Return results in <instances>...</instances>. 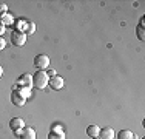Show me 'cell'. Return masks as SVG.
Returning a JSON list of instances; mask_svg holds the SVG:
<instances>
[{"label": "cell", "mask_w": 145, "mask_h": 139, "mask_svg": "<svg viewBox=\"0 0 145 139\" xmlns=\"http://www.w3.org/2000/svg\"><path fill=\"white\" fill-rule=\"evenodd\" d=\"M20 139H36V131L31 127H23L22 133H20Z\"/></svg>", "instance_id": "9"}, {"label": "cell", "mask_w": 145, "mask_h": 139, "mask_svg": "<svg viewBox=\"0 0 145 139\" xmlns=\"http://www.w3.org/2000/svg\"><path fill=\"white\" fill-rule=\"evenodd\" d=\"M0 22H2L5 26H8V25H12V23H14V17H12V14H9V12H5L3 16H0Z\"/></svg>", "instance_id": "11"}, {"label": "cell", "mask_w": 145, "mask_h": 139, "mask_svg": "<svg viewBox=\"0 0 145 139\" xmlns=\"http://www.w3.org/2000/svg\"><path fill=\"white\" fill-rule=\"evenodd\" d=\"M51 131H53V133H62L63 130L60 128V125H54V127H53V130H51Z\"/></svg>", "instance_id": "19"}, {"label": "cell", "mask_w": 145, "mask_h": 139, "mask_svg": "<svg viewBox=\"0 0 145 139\" xmlns=\"http://www.w3.org/2000/svg\"><path fill=\"white\" fill-rule=\"evenodd\" d=\"M11 42L16 47H23L25 42H26V34L20 33V31H12L11 33Z\"/></svg>", "instance_id": "3"}, {"label": "cell", "mask_w": 145, "mask_h": 139, "mask_svg": "<svg viewBox=\"0 0 145 139\" xmlns=\"http://www.w3.org/2000/svg\"><path fill=\"white\" fill-rule=\"evenodd\" d=\"M48 76H56V71H54V70H50V73H48Z\"/></svg>", "instance_id": "21"}, {"label": "cell", "mask_w": 145, "mask_h": 139, "mask_svg": "<svg viewBox=\"0 0 145 139\" xmlns=\"http://www.w3.org/2000/svg\"><path fill=\"white\" fill-rule=\"evenodd\" d=\"M11 100H12V104H14V105H17V107H23V105L26 104V99H25V97H23L22 94H20L17 90H14V91H12Z\"/></svg>", "instance_id": "7"}, {"label": "cell", "mask_w": 145, "mask_h": 139, "mask_svg": "<svg viewBox=\"0 0 145 139\" xmlns=\"http://www.w3.org/2000/svg\"><path fill=\"white\" fill-rule=\"evenodd\" d=\"M50 87L53 90H62L63 88V85H65V81H63V77H62V76H53V77L50 79Z\"/></svg>", "instance_id": "4"}, {"label": "cell", "mask_w": 145, "mask_h": 139, "mask_svg": "<svg viewBox=\"0 0 145 139\" xmlns=\"http://www.w3.org/2000/svg\"><path fill=\"white\" fill-rule=\"evenodd\" d=\"M6 11H8V6H6L5 3H0V16H3Z\"/></svg>", "instance_id": "17"}, {"label": "cell", "mask_w": 145, "mask_h": 139, "mask_svg": "<svg viewBox=\"0 0 145 139\" xmlns=\"http://www.w3.org/2000/svg\"><path fill=\"white\" fill-rule=\"evenodd\" d=\"M136 33H137V39L139 40H145V36H144V19L140 20V25L136 28Z\"/></svg>", "instance_id": "14"}, {"label": "cell", "mask_w": 145, "mask_h": 139, "mask_svg": "<svg viewBox=\"0 0 145 139\" xmlns=\"http://www.w3.org/2000/svg\"><path fill=\"white\" fill-rule=\"evenodd\" d=\"M5 30H6V28H5V25H3L2 22H0V37L3 36V33H5Z\"/></svg>", "instance_id": "20"}, {"label": "cell", "mask_w": 145, "mask_h": 139, "mask_svg": "<svg viewBox=\"0 0 145 139\" xmlns=\"http://www.w3.org/2000/svg\"><path fill=\"white\" fill-rule=\"evenodd\" d=\"M99 133H101V128H99V125H89V127H87V134L89 138H97L99 136Z\"/></svg>", "instance_id": "10"}, {"label": "cell", "mask_w": 145, "mask_h": 139, "mask_svg": "<svg viewBox=\"0 0 145 139\" xmlns=\"http://www.w3.org/2000/svg\"><path fill=\"white\" fill-rule=\"evenodd\" d=\"M9 127H11V130L14 131H22L23 127H25V122H23V119H20V117H12L11 121H9Z\"/></svg>", "instance_id": "6"}, {"label": "cell", "mask_w": 145, "mask_h": 139, "mask_svg": "<svg viewBox=\"0 0 145 139\" xmlns=\"http://www.w3.org/2000/svg\"><path fill=\"white\" fill-rule=\"evenodd\" d=\"M99 138L101 139H114V130L111 127H103V128H101Z\"/></svg>", "instance_id": "8"}, {"label": "cell", "mask_w": 145, "mask_h": 139, "mask_svg": "<svg viewBox=\"0 0 145 139\" xmlns=\"http://www.w3.org/2000/svg\"><path fill=\"white\" fill-rule=\"evenodd\" d=\"M17 87H28V88H31L33 87V76L28 74V73L22 74L17 79Z\"/></svg>", "instance_id": "5"}, {"label": "cell", "mask_w": 145, "mask_h": 139, "mask_svg": "<svg viewBox=\"0 0 145 139\" xmlns=\"http://www.w3.org/2000/svg\"><path fill=\"white\" fill-rule=\"evenodd\" d=\"M117 139H134V134L130 130H120L117 133Z\"/></svg>", "instance_id": "13"}, {"label": "cell", "mask_w": 145, "mask_h": 139, "mask_svg": "<svg viewBox=\"0 0 145 139\" xmlns=\"http://www.w3.org/2000/svg\"><path fill=\"white\" fill-rule=\"evenodd\" d=\"M14 90H17V91L20 93L25 99H28V97H31V88H28V87H14Z\"/></svg>", "instance_id": "12"}, {"label": "cell", "mask_w": 145, "mask_h": 139, "mask_svg": "<svg viewBox=\"0 0 145 139\" xmlns=\"http://www.w3.org/2000/svg\"><path fill=\"white\" fill-rule=\"evenodd\" d=\"M93 139H101V138H99V136H97V138H93Z\"/></svg>", "instance_id": "23"}, {"label": "cell", "mask_w": 145, "mask_h": 139, "mask_svg": "<svg viewBox=\"0 0 145 139\" xmlns=\"http://www.w3.org/2000/svg\"><path fill=\"white\" fill-rule=\"evenodd\" d=\"M3 76V68H2V65H0V77Z\"/></svg>", "instance_id": "22"}, {"label": "cell", "mask_w": 145, "mask_h": 139, "mask_svg": "<svg viewBox=\"0 0 145 139\" xmlns=\"http://www.w3.org/2000/svg\"><path fill=\"white\" fill-rule=\"evenodd\" d=\"M34 31H36V25H34L33 22H28V30H26V33H28V34H33Z\"/></svg>", "instance_id": "16"}, {"label": "cell", "mask_w": 145, "mask_h": 139, "mask_svg": "<svg viewBox=\"0 0 145 139\" xmlns=\"http://www.w3.org/2000/svg\"><path fill=\"white\" fill-rule=\"evenodd\" d=\"M48 139H65V133L63 131H62V133H53V131H50Z\"/></svg>", "instance_id": "15"}, {"label": "cell", "mask_w": 145, "mask_h": 139, "mask_svg": "<svg viewBox=\"0 0 145 139\" xmlns=\"http://www.w3.org/2000/svg\"><path fill=\"white\" fill-rule=\"evenodd\" d=\"M48 82H50V76H48L46 71L37 70L36 74L33 76V87H36L37 90L46 88V87H48Z\"/></svg>", "instance_id": "1"}, {"label": "cell", "mask_w": 145, "mask_h": 139, "mask_svg": "<svg viewBox=\"0 0 145 139\" xmlns=\"http://www.w3.org/2000/svg\"><path fill=\"white\" fill-rule=\"evenodd\" d=\"M34 67L37 70H42L45 71L46 68H50V57L46 54H37L34 57Z\"/></svg>", "instance_id": "2"}, {"label": "cell", "mask_w": 145, "mask_h": 139, "mask_svg": "<svg viewBox=\"0 0 145 139\" xmlns=\"http://www.w3.org/2000/svg\"><path fill=\"white\" fill-rule=\"evenodd\" d=\"M5 48H6V40L3 39V37H0V51L5 50Z\"/></svg>", "instance_id": "18"}]
</instances>
